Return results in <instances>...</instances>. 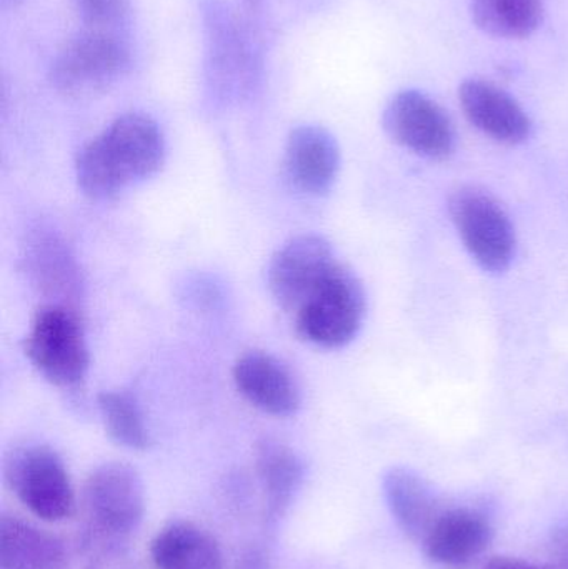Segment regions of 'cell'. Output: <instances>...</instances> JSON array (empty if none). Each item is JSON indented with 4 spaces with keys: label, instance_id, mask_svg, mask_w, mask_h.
Instances as JSON below:
<instances>
[{
    "label": "cell",
    "instance_id": "obj_1",
    "mask_svg": "<svg viewBox=\"0 0 568 569\" xmlns=\"http://www.w3.org/2000/svg\"><path fill=\"white\" fill-rule=\"evenodd\" d=\"M163 160L166 140L156 120L143 113H126L80 147L76 179L90 199L113 200L156 176Z\"/></svg>",
    "mask_w": 568,
    "mask_h": 569
},
{
    "label": "cell",
    "instance_id": "obj_2",
    "mask_svg": "<svg viewBox=\"0 0 568 569\" xmlns=\"http://www.w3.org/2000/svg\"><path fill=\"white\" fill-rule=\"evenodd\" d=\"M293 315L297 333L302 340L327 350L342 348L362 328L366 291L356 273L337 263Z\"/></svg>",
    "mask_w": 568,
    "mask_h": 569
},
{
    "label": "cell",
    "instance_id": "obj_3",
    "mask_svg": "<svg viewBox=\"0 0 568 569\" xmlns=\"http://www.w3.org/2000/svg\"><path fill=\"white\" fill-rule=\"evenodd\" d=\"M23 351L32 367L60 388L86 380L90 357L79 318L63 305H46L33 315Z\"/></svg>",
    "mask_w": 568,
    "mask_h": 569
},
{
    "label": "cell",
    "instance_id": "obj_4",
    "mask_svg": "<svg viewBox=\"0 0 568 569\" xmlns=\"http://www.w3.org/2000/svg\"><path fill=\"white\" fill-rule=\"evenodd\" d=\"M460 240L480 269L502 273L516 256L512 222L496 197L477 187H460L449 199Z\"/></svg>",
    "mask_w": 568,
    "mask_h": 569
},
{
    "label": "cell",
    "instance_id": "obj_5",
    "mask_svg": "<svg viewBox=\"0 0 568 569\" xmlns=\"http://www.w3.org/2000/svg\"><path fill=\"white\" fill-rule=\"evenodd\" d=\"M6 480L20 503L43 521H62L76 510V493L62 458L43 445L16 448Z\"/></svg>",
    "mask_w": 568,
    "mask_h": 569
},
{
    "label": "cell",
    "instance_id": "obj_6",
    "mask_svg": "<svg viewBox=\"0 0 568 569\" xmlns=\"http://www.w3.org/2000/svg\"><path fill=\"white\" fill-rule=\"evenodd\" d=\"M129 63V50L122 40L106 32H87L57 53L50 80L60 92L86 96L116 82Z\"/></svg>",
    "mask_w": 568,
    "mask_h": 569
},
{
    "label": "cell",
    "instance_id": "obj_7",
    "mask_svg": "<svg viewBox=\"0 0 568 569\" xmlns=\"http://www.w3.org/2000/svg\"><path fill=\"white\" fill-rule=\"evenodd\" d=\"M387 136L403 149L430 160H444L456 149L449 113L419 90H402L383 110Z\"/></svg>",
    "mask_w": 568,
    "mask_h": 569
},
{
    "label": "cell",
    "instance_id": "obj_8",
    "mask_svg": "<svg viewBox=\"0 0 568 569\" xmlns=\"http://www.w3.org/2000/svg\"><path fill=\"white\" fill-rule=\"evenodd\" d=\"M87 517L100 533L123 537L139 528L146 513L142 480L126 463L96 468L83 487Z\"/></svg>",
    "mask_w": 568,
    "mask_h": 569
},
{
    "label": "cell",
    "instance_id": "obj_9",
    "mask_svg": "<svg viewBox=\"0 0 568 569\" xmlns=\"http://www.w3.org/2000/svg\"><path fill=\"white\" fill-rule=\"evenodd\" d=\"M337 263L332 247L323 237L310 233L290 239L277 250L267 270L273 300L296 313Z\"/></svg>",
    "mask_w": 568,
    "mask_h": 569
},
{
    "label": "cell",
    "instance_id": "obj_10",
    "mask_svg": "<svg viewBox=\"0 0 568 569\" xmlns=\"http://www.w3.org/2000/svg\"><path fill=\"white\" fill-rule=\"evenodd\" d=\"M339 170V143L329 130L300 126L290 132L283 152V173L293 189L306 196H326Z\"/></svg>",
    "mask_w": 568,
    "mask_h": 569
},
{
    "label": "cell",
    "instance_id": "obj_11",
    "mask_svg": "<svg viewBox=\"0 0 568 569\" xmlns=\"http://www.w3.org/2000/svg\"><path fill=\"white\" fill-rule=\"evenodd\" d=\"M232 375L240 395L263 413L292 417L302 403L292 371L267 351L243 353L233 365Z\"/></svg>",
    "mask_w": 568,
    "mask_h": 569
},
{
    "label": "cell",
    "instance_id": "obj_12",
    "mask_svg": "<svg viewBox=\"0 0 568 569\" xmlns=\"http://www.w3.org/2000/svg\"><path fill=\"white\" fill-rule=\"evenodd\" d=\"M459 100L467 120L496 142L519 146L532 133V122L522 106L494 83L466 80Z\"/></svg>",
    "mask_w": 568,
    "mask_h": 569
},
{
    "label": "cell",
    "instance_id": "obj_13",
    "mask_svg": "<svg viewBox=\"0 0 568 569\" xmlns=\"http://www.w3.org/2000/svg\"><path fill=\"white\" fill-rule=\"evenodd\" d=\"M492 540V525L474 508L442 510L420 541L427 558L442 567H462L479 557Z\"/></svg>",
    "mask_w": 568,
    "mask_h": 569
},
{
    "label": "cell",
    "instance_id": "obj_14",
    "mask_svg": "<svg viewBox=\"0 0 568 569\" xmlns=\"http://www.w3.org/2000/svg\"><path fill=\"white\" fill-rule=\"evenodd\" d=\"M383 497L400 530L410 540L422 541L440 508L429 485L407 468H390L383 475Z\"/></svg>",
    "mask_w": 568,
    "mask_h": 569
},
{
    "label": "cell",
    "instance_id": "obj_15",
    "mask_svg": "<svg viewBox=\"0 0 568 569\" xmlns=\"http://www.w3.org/2000/svg\"><path fill=\"white\" fill-rule=\"evenodd\" d=\"M150 557L157 569H223L216 538L190 521L162 528L153 538Z\"/></svg>",
    "mask_w": 568,
    "mask_h": 569
},
{
    "label": "cell",
    "instance_id": "obj_16",
    "mask_svg": "<svg viewBox=\"0 0 568 569\" xmlns=\"http://www.w3.org/2000/svg\"><path fill=\"white\" fill-rule=\"evenodd\" d=\"M66 550L53 535L17 517H0V569H62Z\"/></svg>",
    "mask_w": 568,
    "mask_h": 569
},
{
    "label": "cell",
    "instance_id": "obj_17",
    "mask_svg": "<svg viewBox=\"0 0 568 569\" xmlns=\"http://www.w3.org/2000/svg\"><path fill=\"white\" fill-rule=\"evenodd\" d=\"M256 470L266 495L267 510L272 517H280L302 485V460L292 448L266 438L256 447Z\"/></svg>",
    "mask_w": 568,
    "mask_h": 569
},
{
    "label": "cell",
    "instance_id": "obj_18",
    "mask_svg": "<svg viewBox=\"0 0 568 569\" xmlns=\"http://www.w3.org/2000/svg\"><path fill=\"white\" fill-rule=\"evenodd\" d=\"M470 10L476 26L499 39H527L544 17L542 0H472Z\"/></svg>",
    "mask_w": 568,
    "mask_h": 569
},
{
    "label": "cell",
    "instance_id": "obj_19",
    "mask_svg": "<svg viewBox=\"0 0 568 569\" xmlns=\"http://www.w3.org/2000/svg\"><path fill=\"white\" fill-rule=\"evenodd\" d=\"M103 427L109 437L129 450H146L150 443L149 430L136 398L127 391H103L97 398Z\"/></svg>",
    "mask_w": 568,
    "mask_h": 569
},
{
    "label": "cell",
    "instance_id": "obj_20",
    "mask_svg": "<svg viewBox=\"0 0 568 569\" xmlns=\"http://www.w3.org/2000/svg\"><path fill=\"white\" fill-rule=\"evenodd\" d=\"M80 16L93 26H107L122 19L127 10L126 0H76Z\"/></svg>",
    "mask_w": 568,
    "mask_h": 569
},
{
    "label": "cell",
    "instance_id": "obj_21",
    "mask_svg": "<svg viewBox=\"0 0 568 569\" xmlns=\"http://www.w3.org/2000/svg\"><path fill=\"white\" fill-rule=\"evenodd\" d=\"M484 569H556L546 567V565L530 563V561L519 560V558H494Z\"/></svg>",
    "mask_w": 568,
    "mask_h": 569
},
{
    "label": "cell",
    "instance_id": "obj_22",
    "mask_svg": "<svg viewBox=\"0 0 568 569\" xmlns=\"http://www.w3.org/2000/svg\"><path fill=\"white\" fill-rule=\"evenodd\" d=\"M554 553H556L557 560H559L560 569H568V527L556 535Z\"/></svg>",
    "mask_w": 568,
    "mask_h": 569
}]
</instances>
